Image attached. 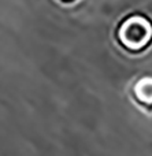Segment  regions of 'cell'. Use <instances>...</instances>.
Masks as SVG:
<instances>
[{"mask_svg": "<svg viewBox=\"0 0 152 156\" xmlns=\"http://www.w3.org/2000/svg\"><path fill=\"white\" fill-rule=\"evenodd\" d=\"M117 37L128 51L141 52L152 43V22L144 15L133 14L119 25Z\"/></svg>", "mask_w": 152, "mask_h": 156, "instance_id": "obj_1", "label": "cell"}, {"mask_svg": "<svg viewBox=\"0 0 152 156\" xmlns=\"http://www.w3.org/2000/svg\"><path fill=\"white\" fill-rule=\"evenodd\" d=\"M132 97L139 105L151 110L152 108V76L137 78L132 86Z\"/></svg>", "mask_w": 152, "mask_h": 156, "instance_id": "obj_2", "label": "cell"}, {"mask_svg": "<svg viewBox=\"0 0 152 156\" xmlns=\"http://www.w3.org/2000/svg\"><path fill=\"white\" fill-rule=\"evenodd\" d=\"M62 2H65V3H71V2H74V0H62Z\"/></svg>", "mask_w": 152, "mask_h": 156, "instance_id": "obj_3", "label": "cell"}]
</instances>
